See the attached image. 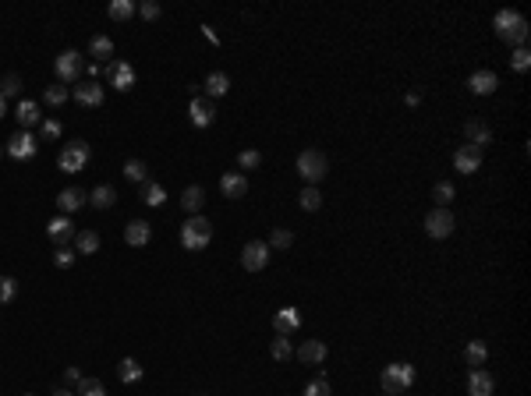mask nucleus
Listing matches in <instances>:
<instances>
[{
	"instance_id": "1",
	"label": "nucleus",
	"mask_w": 531,
	"mask_h": 396,
	"mask_svg": "<svg viewBox=\"0 0 531 396\" xmlns=\"http://www.w3.org/2000/svg\"><path fill=\"white\" fill-rule=\"evenodd\" d=\"M493 29H496V36L503 39V43H510L514 50L528 43V22H524V14H521V11H514V8H503V11H496V18H493Z\"/></svg>"
},
{
	"instance_id": "2",
	"label": "nucleus",
	"mask_w": 531,
	"mask_h": 396,
	"mask_svg": "<svg viewBox=\"0 0 531 396\" xmlns=\"http://www.w3.org/2000/svg\"><path fill=\"white\" fill-rule=\"evenodd\" d=\"M411 382H415V365L393 361V365H386V368H383V393L400 396V393L411 389Z\"/></svg>"
},
{
	"instance_id": "3",
	"label": "nucleus",
	"mask_w": 531,
	"mask_h": 396,
	"mask_svg": "<svg viewBox=\"0 0 531 396\" xmlns=\"http://www.w3.org/2000/svg\"><path fill=\"white\" fill-rule=\"evenodd\" d=\"M298 174L309 187H315L326 174H330V159H326V153H319V149H305L298 156Z\"/></svg>"
},
{
	"instance_id": "4",
	"label": "nucleus",
	"mask_w": 531,
	"mask_h": 396,
	"mask_svg": "<svg viewBox=\"0 0 531 396\" xmlns=\"http://www.w3.org/2000/svg\"><path fill=\"white\" fill-rule=\"evenodd\" d=\"M209 241H213V223L206 216H192L181 226V244H185L188 252H202V248H209Z\"/></svg>"
},
{
	"instance_id": "5",
	"label": "nucleus",
	"mask_w": 531,
	"mask_h": 396,
	"mask_svg": "<svg viewBox=\"0 0 531 396\" xmlns=\"http://www.w3.org/2000/svg\"><path fill=\"white\" fill-rule=\"evenodd\" d=\"M89 156H92V149H89L86 142H71V145H64V149H60L57 163H60V170H64V174H78V170H86Z\"/></svg>"
},
{
	"instance_id": "6",
	"label": "nucleus",
	"mask_w": 531,
	"mask_h": 396,
	"mask_svg": "<svg viewBox=\"0 0 531 396\" xmlns=\"http://www.w3.org/2000/svg\"><path fill=\"white\" fill-rule=\"evenodd\" d=\"M454 226H457V220H454L450 209H432V213L425 216V234L432 237V241L450 237V234H454Z\"/></svg>"
},
{
	"instance_id": "7",
	"label": "nucleus",
	"mask_w": 531,
	"mask_h": 396,
	"mask_svg": "<svg viewBox=\"0 0 531 396\" xmlns=\"http://www.w3.org/2000/svg\"><path fill=\"white\" fill-rule=\"evenodd\" d=\"M241 265L248 269V273H262V269L270 265V244L266 241H248L241 248Z\"/></svg>"
},
{
	"instance_id": "8",
	"label": "nucleus",
	"mask_w": 531,
	"mask_h": 396,
	"mask_svg": "<svg viewBox=\"0 0 531 396\" xmlns=\"http://www.w3.org/2000/svg\"><path fill=\"white\" fill-rule=\"evenodd\" d=\"M53 68H57V78L60 81H78L81 78V68H86V57H81L78 50H64V53L53 60Z\"/></svg>"
},
{
	"instance_id": "9",
	"label": "nucleus",
	"mask_w": 531,
	"mask_h": 396,
	"mask_svg": "<svg viewBox=\"0 0 531 396\" xmlns=\"http://www.w3.org/2000/svg\"><path fill=\"white\" fill-rule=\"evenodd\" d=\"M36 149H39V138L32 135V131H14L11 138H8V153L14 156V159H32L36 156Z\"/></svg>"
},
{
	"instance_id": "10",
	"label": "nucleus",
	"mask_w": 531,
	"mask_h": 396,
	"mask_svg": "<svg viewBox=\"0 0 531 396\" xmlns=\"http://www.w3.org/2000/svg\"><path fill=\"white\" fill-rule=\"evenodd\" d=\"M188 117H192L195 128H209V124L216 120V107H213V99L195 96V99H192V107H188Z\"/></svg>"
},
{
	"instance_id": "11",
	"label": "nucleus",
	"mask_w": 531,
	"mask_h": 396,
	"mask_svg": "<svg viewBox=\"0 0 531 396\" xmlns=\"http://www.w3.org/2000/svg\"><path fill=\"white\" fill-rule=\"evenodd\" d=\"M71 96L81 107H103V85H99V81H81V85L71 89Z\"/></svg>"
},
{
	"instance_id": "12",
	"label": "nucleus",
	"mask_w": 531,
	"mask_h": 396,
	"mask_svg": "<svg viewBox=\"0 0 531 396\" xmlns=\"http://www.w3.org/2000/svg\"><path fill=\"white\" fill-rule=\"evenodd\" d=\"M107 75H110V81H114L117 92H128V89L135 85V68L128 64V60H114V64L107 68Z\"/></svg>"
},
{
	"instance_id": "13",
	"label": "nucleus",
	"mask_w": 531,
	"mask_h": 396,
	"mask_svg": "<svg viewBox=\"0 0 531 396\" xmlns=\"http://www.w3.org/2000/svg\"><path fill=\"white\" fill-rule=\"evenodd\" d=\"M273 329H276V336H294V332L301 329L298 308H280L276 315H273Z\"/></svg>"
},
{
	"instance_id": "14",
	"label": "nucleus",
	"mask_w": 531,
	"mask_h": 396,
	"mask_svg": "<svg viewBox=\"0 0 531 396\" xmlns=\"http://www.w3.org/2000/svg\"><path fill=\"white\" fill-rule=\"evenodd\" d=\"M47 234H50V241L60 248V244H68V241H75V223L68 220V216H53L50 223H47Z\"/></svg>"
},
{
	"instance_id": "15",
	"label": "nucleus",
	"mask_w": 531,
	"mask_h": 396,
	"mask_svg": "<svg viewBox=\"0 0 531 396\" xmlns=\"http://www.w3.org/2000/svg\"><path fill=\"white\" fill-rule=\"evenodd\" d=\"M86 198H89V195L81 192V187H60V192H57V209H60V216L81 209V205H86Z\"/></svg>"
},
{
	"instance_id": "16",
	"label": "nucleus",
	"mask_w": 531,
	"mask_h": 396,
	"mask_svg": "<svg viewBox=\"0 0 531 396\" xmlns=\"http://www.w3.org/2000/svg\"><path fill=\"white\" fill-rule=\"evenodd\" d=\"M493 389H496L493 375L485 368H471V375H467V396H493Z\"/></svg>"
},
{
	"instance_id": "17",
	"label": "nucleus",
	"mask_w": 531,
	"mask_h": 396,
	"mask_svg": "<svg viewBox=\"0 0 531 396\" xmlns=\"http://www.w3.org/2000/svg\"><path fill=\"white\" fill-rule=\"evenodd\" d=\"M454 166L461 174H475L482 166V149H475V145H461V149L454 153Z\"/></svg>"
},
{
	"instance_id": "18",
	"label": "nucleus",
	"mask_w": 531,
	"mask_h": 396,
	"mask_svg": "<svg viewBox=\"0 0 531 396\" xmlns=\"http://www.w3.org/2000/svg\"><path fill=\"white\" fill-rule=\"evenodd\" d=\"M125 241H128L131 248H146V244L153 241V226H149L146 220H131V223L125 226Z\"/></svg>"
},
{
	"instance_id": "19",
	"label": "nucleus",
	"mask_w": 531,
	"mask_h": 396,
	"mask_svg": "<svg viewBox=\"0 0 531 396\" xmlns=\"http://www.w3.org/2000/svg\"><path fill=\"white\" fill-rule=\"evenodd\" d=\"M220 192H223V198H244V195H248V177H244V174H223L220 177Z\"/></svg>"
},
{
	"instance_id": "20",
	"label": "nucleus",
	"mask_w": 531,
	"mask_h": 396,
	"mask_svg": "<svg viewBox=\"0 0 531 396\" xmlns=\"http://www.w3.org/2000/svg\"><path fill=\"white\" fill-rule=\"evenodd\" d=\"M464 138H467V145H475V149H485V145L493 142V131H489V124H482V120H467Z\"/></svg>"
},
{
	"instance_id": "21",
	"label": "nucleus",
	"mask_w": 531,
	"mask_h": 396,
	"mask_svg": "<svg viewBox=\"0 0 531 396\" xmlns=\"http://www.w3.org/2000/svg\"><path fill=\"white\" fill-rule=\"evenodd\" d=\"M294 354H298V361H305V365H322L326 361V343L322 340H301V347Z\"/></svg>"
},
{
	"instance_id": "22",
	"label": "nucleus",
	"mask_w": 531,
	"mask_h": 396,
	"mask_svg": "<svg viewBox=\"0 0 531 396\" xmlns=\"http://www.w3.org/2000/svg\"><path fill=\"white\" fill-rule=\"evenodd\" d=\"M496 85H500V78L493 71H475L471 78H467V89H471L475 96H493Z\"/></svg>"
},
{
	"instance_id": "23",
	"label": "nucleus",
	"mask_w": 531,
	"mask_h": 396,
	"mask_svg": "<svg viewBox=\"0 0 531 396\" xmlns=\"http://www.w3.org/2000/svg\"><path fill=\"white\" fill-rule=\"evenodd\" d=\"M14 117H18V124H22V131H29L32 124L43 120V114H39V103H36V99H22V103H18Z\"/></svg>"
},
{
	"instance_id": "24",
	"label": "nucleus",
	"mask_w": 531,
	"mask_h": 396,
	"mask_svg": "<svg viewBox=\"0 0 531 396\" xmlns=\"http://www.w3.org/2000/svg\"><path fill=\"white\" fill-rule=\"evenodd\" d=\"M202 89H206V99L227 96V92H231V78L223 75V71H213V75H206V81H202Z\"/></svg>"
},
{
	"instance_id": "25",
	"label": "nucleus",
	"mask_w": 531,
	"mask_h": 396,
	"mask_svg": "<svg viewBox=\"0 0 531 396\" xmlns=\"http://www.w3.org/2000/svg\"><path fill=\"white\" fill-rule=\"evenodd\" d=\"M114 202H117V192L110 184H96L92 192H89V205L92 209H114Z\"/></svg>"
},
{
	"instance_id": "26",
	"label": "nucleus",
	"mask_w": 531,
	"mask_h": 396,
	"mask_svg": "<svg viewBox=\"0 0 531 396\" xmlns=\"http://www.w3.org/2000/svg\"><path fill=\"white\" fill-rule=\"evenodd\" d=\"M181 205H185L192 216H198V213H202V205H206V192H202L198 184H188L185 192H181Z\"/></svg>"
},
{
	"instance_id": "27",
	"label": "nucleus",
	"mask_w": 531,
	"mask_h": 396,
	"mask_svg": "<svg viewBox=\"0 0 531 396\" xmlns=\"http://www.w3.org/2000/svg\"><path fill=\"white\" fill-rule=\"evenodd\" d=\"M99 252V234L96 230H78L75 234V255H96Z\"/></svg>"
},
{
	"instance_id": "28",
	"label": "nucleus",
	"mask_w": 531,
	"mask_h": 396,
	"mask_svg": "<svg viewBox=\"0 0 531 396\" xmlns=\"http://www.w3.org/2000/svg\"><path fill=\"white\" fill-rule=\"evenodd\" d=\"M89 57L110 60V57H114V39H110V36H92V39H89Z\"/></svg>"
},
{
	"instance_id": "29",
	"label": "nucleus",
	"mask_w": 531,
	"mask_h": 396,
	"mask_svg": "<svg viewBox=\"0 0 531 396\" xmlns=\"http://www.w3.org/2000/svg\"><path fill=\"white\" fill-rule=\"evenodd\" d=\"M135 11H138L135 0H110V8H107L114 22H128V18H135Z\"/></svg>"
},
{
	"instance_id": "30",
	"label": "nucleus",
	"mask_w": 531,
	"mask_h": 396,
	"mask_svg": "<svg viewBox=\"0 0 531 396\" xmlns=\"http://www.w3.org/2000/svg\"><path fill=\"white\" fill-rule=\"evenodd\" d=\"M457 198V192H454V184L450 181H439L436 187H432V202H436V209H450V202Z\"/></svg>"
},
{
	"instance_id": "31",
	"label": "nucleus",
	"mask_w": 531,
	"mask_h": 396,
	"mask_svg": "<svg viewBox=\"0 0 531 396\" xmlns=\"http://www.w3.org/2000/svg\"><path fill=\"white\" fill-rule=\"evenodd\" d=\"M485 358H489V347H485L482 340H471V343L464 347V361L471 365V368H482V365H485Z\"/></svg>"
},
{
	"instance_id": "32",
	"label": "nucleus",
	"mask_w": 531,
	"mask_h": 396,
	"mask_svg": "<svg viewBox=\"0 0 531 396\" xmlns=\"http://www.w3.org/2000/svg\"><path fill=\"white\" fill-rule=\"evenodd\" d=\"M138 187H142V202L153 205V209H156V205H163V198H167V192H163L156 181H146V184H138Z\"/></svg>"
},
{
	"instance_id": "33",
	"label": "nucleus",
	"mask_w": 531,
	"mask_h": 396,
	"mask_svg": "<svg viewBox=\"0 0 531 396\" xmlns=\"http://www.w3.org/2000/svg\"><path fill=\"white\" fill-rule=\"evenodd\" d=\"M270 358H273V361H291V358H294L291 336H276V340L270 343Z\"/></svg>"
},
{
	"instance_id": "34",
	"label": "nucleus",
	"mask_w": 531,
	"mask_h": 396,
	"mask_svg": "<svg viewBox=\"0 0 531 396\" xmlns=\"http://www.w3.org/2000/svg\"><path fill=\"white\" fill-rule=\"evenodd\" d=\"M117 375H120V382H128V386H131V382L142 379V365H138L135 358H125V361L117 365Z\"/></svg>"
},
{
	"instance_id": "35",
	"label": "nucleus",
	"mask_w": 531,
	"mask_h": 396,
	"mask_svg": "<svg viewBox=\"0 0 531 396\" xmlns=\"http://www.w3.org/2000/svg\"><path fill=\"white\" fill-rule=\"evenodd\" d=\"M68 96H71V89H68V85H47L43 103H47V107H64Z\"/></svg>"
},
{
	"instance_id": "36",
	"label": "nucleus",
	"mask_w": 531,
	"mask_h": 396,
	"mask_svg": "<svg viewBox=\"0 0 531 396\" xmlns=\"http://www.w3.org/2000/svg\"><path fill=\"white\" fill-rule=\"evenodd\" d=\"M75 396H107V386L99 382V379H78Z\"/></svg>"
},
{
	"instance_id": "37",
	"label": "nucleus",
	"mask_w": 531,
	"mask_h": 396,
	"mask_svg": "<svg viewBox=\"0 0 531 396\" xmlns=\"http://www.w3.org/2000/svg\"><path fill=\"white\" fill-rule=\"evenodd\" d=\"M301 209L305 213H315L319 209V205H322V195H319V187H309V184H305V192H301Z\"/></svg>"
},
{
	"instance_id": "38",
	"label": "nucleus",
	"mask_w": 531,
	"mask_h": 396,
	"mask_svg": "<svg viewBox=\"0 0 531 396\" xmlns=\"http://www.w3.org/2000/svg\"><path fill=\"white\" fill-rule=\"evenodd\" d=\"M146 174H149V170H146V163H142V159H128V163H125V177H128L131 184H146Z\"/></svg>"
},
{
	"instance_id": "39",
	"label": "nucleus",
	"mask_w": 531,
	"mask_h": 396,
	"mask_svg": "<svg viewBox=\"0 0 531 396\" xmlns=\"http://www.w3.org/2000/svg\"><path fill=\"white\" fill-rule=\"evenodd\" d=\"M510 68H514L517 75H524V71L531 68V50H528V47H517L514 53H510Z\"/></svg>"
},
{
	"instance_id": "40",
	"label": "nucleus",
	"mask_w": 531,
	"mask_h": 396,
	"mask_svg": "<svg viewBox=\"0 0 531 396\" xmlns=\"http://www.w3.org/2000/svg\"><path fill=\"white\" fill-rule=\"evenodd\" d=\"M266 244H270V252H273V248H291V244H294V234H291V230H283V226H276Z\"/></svg>"
},
{
	"instance_id": "41",
	"label": "nucleus",
	"mask_w": 531,
	"mask_h": 396,
	"mask_svg": "<svg viewBox=\"0 0 531 396\" xmlns=\"http://www.w3.org/2000/svg\"><path fill=\"white\" fill-rule=\"evenodd\" d=\"M18 92H22V78H18L14 71H11V75H4V81H0V96L8 99V96H18Z\"/></svg>"
},
{
	"instance_id": "42",
	"label": "nucleus",
	"mask_w": 531,
	"mask_h": 396,
	"mask_svg": "<svg viewBox=\"0 0 531 396\" xmlns=\"http://www.w3.org/2000/svg\"><path fill=\"white\" fill-rule=\"evenodd\" d=\"M14 294H18V280L14 276H0V304L14 301Z\"/></svg>"
},
{
	"instance_id": "43",
	"label": "nucleus",
	"mask_w": 531,
	"mask_h": 396,
	"mask_svg": "<svg viewBox=\"0 0 531 396\" xmlns=\"http://www.w3.org/2000/svg\"><path fill=\"white\" fill-rule=\"evenodd\" d=\"M259 163H262V153H259V149H244V153L237 156V166H241V170H255Z\"/></svg>"
},
{
	"instance_id": "44",
	"label": "nucleus",
	"mask_w": 531,
	"mask_h": 396,
	"mask_svg": "<svg viewBox=\"0 0 531 396\" xmlns=\"http://www.w3.org/2000/svg\"><path fill=\"white\" fill-rule=\"evenodd\" d=\"M301 396H333V393H330V382H326L322 375H319V379H312L309 386H305V393H301Z\"/></svg>"
},
{
	"instance_id": "45",
	"label": "nucleus",
	"mask_w": 531,
	"mask_h": 396,
	"mask_svg": "<svg viewBox=\"0 0 531 396\" xmlns=\"http://www.w3.org/2000/svg\"><path fill=\"white\" fill-rule=\"evenodd\" d=\"M60 131H64V124H60V120H53V117H47V120H43V128H39V135H43L47 142L60 138Z\"/></svg>"
},
{
	"instance_id": "46",
	"label": "nucleus",
	"mask_w": 531,
	"mask_h": 396,
	"mask_svg": "<svg viewBox=\"0 0 531 396\" xmlns=\"http://www.w3.org/2000/svg\"><path fill=\"white\" fill-rule=\"evenodd\" d=\"M75 259H78V255L71 252V248H68V244H60V248H57V252H53V262H57L60 269H68V265H75Z\"/></svg>"
},
{
	"instance_id": "47",
	"label": "nucleus",
	"mask_w": 531,
	"mask_h": 396,
	"mask_svg": "<svg viewBox=\"0 0 531 396\" xmlns=\"http://www.w3.org/2000/svg\"><path fill=\"white\" fill-rule=\"evenodd\" d=\"M135 14H142L146 22H156V18H159V4H156V0H142Z\"/></svg>"
},
{
	"instance_id": "48",
	"label": "nucleus",
	"mask_w": 531,
	"mask_h": 396,
	"mask_svg": "<svg viewBox=\"0 0 531 396\" xmlns=\"http://www.w3.org/2000/svg\"><path fill=\"white\" fill-rule=\"evenodd\" d=\"M78 379H81V375H78V368H64V382L78 386Z\"/></svg>"
},
{
	"instance_id": "49",
	"label": "nucleus",
	"mask_w": 531,
	"mask_h": 396,
	"mask_svg": "<svg viewBox=\"0 0 531 396\" xmlns=\"http://www.w3.org/2000/svg\"><path fill=\"white\" fill-rule=\"evenodd\" d=\"M404 103H407V107H418L422 96H418V92H407V96H404Z\"/></svg>"
},
{
	"instance_id": "50",
	"label": "nucleus",
	"mask_w": 531,
	"mask_h": 396,
	"mask_svg": "<svg viewBox=\"0 0 531 396\" xmlns=\"http://www.w3.org/2000/svg\"><path fill=\"white\" fill-rule=\"evenodd\" d=\"M53 396H75V393H71L68 386H57V389H53Z\"/></svg>"
},
{
	"instance_id": "51",
	"label": "nucleus",
	"mask_w": 531,
	"mask_h": 396,
	"mask_svg": "<svg viewBox=\"0 0 531 396\" xmlns=\"http://www.w3.org/2000/svg\"><path fill=\"white\" fill-rule=\"evenodd\" d=\"M4 114H8V99H4V96H0V117H4Z\"/></svg>"
},
{
	"instance_id": "52",
	"label": "nucleus",
	"mask_w": 531,
	"mask_h": 396,
	"mask_svg": "<svg viewBox=\"0 0 531 396\" xmlns=\"http://www.w3.org/2000/svg\"><path fill=\"white\" fill-rule=\"evenodd\" d=\"M383 396H390V393H383Z\"/></svg>"
},
{
	"instance_id": "53",
	"label": "nucleus",
	"mask_w": 531,
	"mask_h": 396,
	"mask_svg": "<svg viewBox=\"0 0 531 396\" xmlns=\"http://www.w3.org/2000/svg\"><path fill=\"white\" fill-rule=\"evenodd\" d=\"M29 396H32V393H29Z\"/></svg>"
}]
</instances>
